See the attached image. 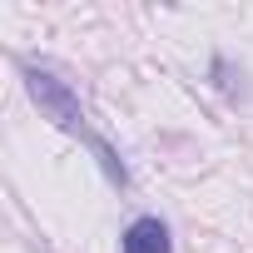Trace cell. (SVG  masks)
<instances>
[{
	"instance_id": "6da1fadb",
	"label": "cell",
	"mask_w": 253,
	"mask_h": 253,
	"mask_svg": "<svg viewBox=\"0 0 253 253\" xmlns=\"http://www.w3.org/2000/svg\"><path fill=\"white\" fill-rule=\"evenodd\" d=\"M25 80H30V94H35V104H45V109L55 114V124H65V129H80V124H84V114H80L75 94H70V89H65L55 75H40V70H30Z\"/></svg>"
},
{
	"instance_id": "7a4b0ae2",
	"label": "cell",
	"mask_w": 253,
	"mask_h": 253,
	"mask_svg": "<svg viewBox=\"0 0 253 253\" xmlns=\"http://www.w3.org/2000/svg\"><path fill=\"white\" fill-rule=\"evenodd\" d=\"M124 253H169V228L159 218H134L124 228Z\"/></svg>"
}]
</instances>
